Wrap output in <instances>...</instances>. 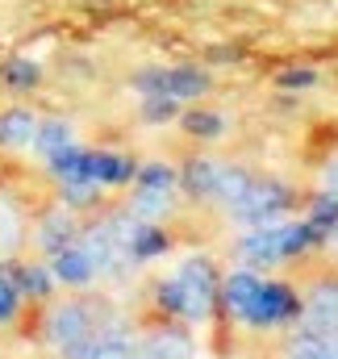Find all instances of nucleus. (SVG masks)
Returning <instances> with one entry per match:
<instances>
[{"mask_svg":"<svg viewBox=\"0 0 338 359\" xmlns=\"http://www.w3.org/2000/svg\"><path fill=\"white\" fill-rule=\"evenodd\" d=\"M130 226H134V213H109V217H100V222H92V226L80 230V243L88 247V255H92V264H96L100 276H113L126 264H134L130 247H126Z\"/></svg>","mask_w":338,"mask_h":359,"instance_id":"nucleus-1","label":"nucleus"},{"mask_svg":"<svg viewBox=\"0 0 338 359\" xmlns=\"http://www.w3.org/2000/svg\"><path fill=\"white\" fill-rule=\"evenodd\" d=\"M104 322H109V313H100V309L88 305V301H59V305L46 313V343H50L59 355H67V351H76L80 343H88Z\"/></svg>","mask_w":338,"mask_h":359,"instance_id":"nucleus-2","label":"nucleus"},{"mask_svg":"<svg viewBox=\"0 0 338 359\" xmlns=\"http://www.w3.org/2000/svg\"><path fill=\"white\" fill-rule=\"evenodd\" d=\"M234 318H243L247 326H284V322L301 318V297H297L288 284L259 280V288L251 292V301H247Z\"/></svg>","mask_w":338,"mask_h":359,"instance_id":"nucleus-3","label":"nucleus"},{"mask_svg":"<svg viewBox=\"0 0 338 359\" xmlns=\"http://www.w3.org/2000/svg\"><path fill=\"white\" fill-rule=\"evenodd\" d=\"M288 188L284 184H276V180H255L251 188H247V196L234 205V217L238 222H247V226H271L284 209H288Z\"/></svg>","mask_w":338,"mask_h":359,"instance_id":"nucleus-4","label":"nucleus"},{"mask_svg":"<svg viewBox=\"0 0 338 359\" xmlns=\"http://www.w3.org/2000/svg\"><path fill=\"white\" fill-rule=\"evenodd\" d=\"M80 217H76V209H67V205H59V209H50V213H42L38 217V226H34V247H38V255H59L63 247H72L76 238H80Z\"/></svg>","mask_w":338,"mask_h":359,"instance_id":"nucleus-5","label":"nucleus"},{"mask_svg":"<svg viewBox=\"0 0 338 359\" xmlns=\"http://www.w3.org/2000/svg\"><path fill=\"white\" fill-rule=\"evenodd\" d=\"M155 305H159L168 318H175V322H205L209 309H213V305H205L180 276H163V280L155 284Z\"/></svg>","mask_w":338,"mask_h":359,"instance_id":"nucleus-6","label":"nucleus"},{"mask_svg":"<svg viewBox=\"0 0 338 359\" xmlns=\"http://www.w3.org/2000/svg\"><path fill=\"white\" fill-rule=\"evenodd\" d=\"M301 318H305V330L338 334V280H322V284L301 301Z\"/></svg>","mask_w":338,"mask_h":359,"instance_id":"nucleus-7","label":"nucleus"},{"mask_svg":"<svg viewBox=\"0 0 338 359\" xmlns=\"http://www.w3.org/2000/svg\"><path fill=\"white\" fill-rule=\"evenodd\" d=\"M50 271H55V280H59L63 288H88V284L100 276L80 238H76L72 247H63L59 255H50Z\"/></svg>","mask_w":338,"mask_h":359,"instance_id":"nucleus-8","label":"nucleus"},{"mask_svg":"<svg viewBox=\"0 0 338 359\" xmlns=\"http://www.w3.org/2000/svg\"><path fill=\"white\" fill-rule=\"evenodd\" d=\"M38 113L17 104V109H4L0 113V147L4 151H29L34 147V134H38Z\"/></svg>","mask_w":338,"mask_h":359,"instance_id":"nucleus-9","label":"nucleus"},{"mask_svg":"<svg viewBox=\"0 0 338 359\" xmlns=\"http://www.w3.org/2000/svg\"><path fill=\"white\" fill-rule=\"evenodd\" d=\"M126 247H130V259H134V264H147V259H159V255H168L171 238H168V230H163L159 222H138V217H134Z\"/></svg>","mask_w":338,"mask_h":359,"instance_id":"nucleus-10","label":"nucleus"},{"mask_svg":"<svg viewBox=\"0 0 338 359\" xmlns=\"http://www.w3.org/2000/svg\"><path fill=\"white\" fill-rule=\"evenodd\" d=\"M238 251H243V259H247L251 268H271V264H280V259H284V251H280V222L255 226V234H247V238L238 243Z\"/></svg>","mask_w":338,"mask_h":359,"instance_id":"nucleus-11","label":"nucleus"},{"mask_svg":"<svg viewBox=\"0 0 338 359\" xmlns=\"http://www.w3.org/2000/svg\"><path fill=\"white\" fill-rule=\"evenodd\" d=\"M205 305H213L217 297H222V280H217V268H213V259H205V255H188L184 264H180V271H175Z\"/></svg>","mask_w":338,"mask_h":359,"instance_id":"nucleus-12","label":"nucleus"},{"mask_svg":"<svg viewBox=\"0 0 338 359\" xmlns=\"http://www.w3.org/2000/svg\"><path fill=\"white\" fill-rule=\"evenodd\" d=\"M67 147H76V126H72L67 117H42L29 151H38L42 159H55V155L67 151Z\"/></svg>","mask_w":338,"mask_h":359,"instance_id":"nucleus-13","label":"nucleus"},{"mask_svg":"<svg viewBox=\"0 0 338 359\" xmlns=\"http://www.w3.org/2000/svg\"><path fill=\"white\" fill-rule=\"evenodd\" d=\"M0 88L4 92H34L42 88V63L29 55H8L0 63Z\"/></svg>","mask_w":338,"mask_h":359,"instance_id":"nucleus-14","label":"nucleus"},{"mask_svg":"<svg viewBox=\"0 0 338 359\" xmlns=\"http://www.w3.org/2000/svg\"><path fill=\"white\" fill-rule=\"evenodd\" d=\"M8 271H13L21 297H29V301H46L55 292V284H59L50 264H8Z\"/></svg>","mask_w":338,"mask_h":359,"instance_id":"nucleus-15","label":"nucleus"},{"mask_svg":"<svg viewBox=\"0 0 338 359\" xmlns=\"http://www.w3.org/2000/svg\"><path fill=\"white\" fill-rule=\"evenodd\" d=\"M209 88H213V80H209L205 67H188V63L168 67V96L171 100H201Z\"/></svg>","mask_w":338,"mask_h":359,"instance_id":"nucleus-16","label":"nucleus"},{"mask_svg":"<svg viewBox=\"0 0 338 359\" xmlns=\"http://www.w3.org/2000/svg\"><path fill=\"white\" fill-rule=\"evenodd\" d=\"M217 172H222V163H217V159L196 155V159H188V163L180 168V188H184L188 196H213Z\"/></svg>","mask_w":338,"mask_h":359,"instance_id":"nucleus-17","label":"nucleus"},{"mask_svg":"<svg viewBox=\"0 0 338 359\" xmlns=\"http://www.w3.org/2000/svg\"><path fill=\"white\" fill-rule=\"evenodd\" d=\"M180 126H184L192 138L209 142V138H222V130H226V117H222L217 109H188V113H180Z\"/></svg>","mask_w":338,"mask_h":359,"instance_id":"nucleus-18","label":"nucleus"},{"mask_svg":"<svg viewBox=\"0 0 338 359\" xmlns=\"http://www.w3.org/2000/svg\"><path fill=\"white\" fill-rule=\"evenodd\" d=\"M251 184H255L251 172H243V168H222V172H217V184H213V196H217L222 205H230V209H234V205L247 196V188H251Z\"/></svg>","mask_w":338,"mask_h":359,"instance_id":"nucleus-19","label":"nucleus"},{"mask_svg":"<svg viewBox=\"0 0 338 359\" xmlns=\"http://www.w3.org/2000/svg\"><path fill=\"white\" fill-rule=\"evenodd\" d=\"M134 188H147V192H175V188H180V172H175L171 163H138Z\"/></svg>","mask_w":338,"mask_h":359,"instance_id":"nucleus-20","label":"nucleus"},{"mask_svg":"<svg viewBox=\"0 0 338 359\" xmlns=\"http://www.w3.org/2000/svg\"><path fill=\"white\" fill-rule=\"evenodd\" d=\"M292 359H338V334L305 330V334L292 343Z\"/></svg>","mask_w":338,"mask_h":359,"instance_id":"nucleus-21","label":"nucleus"},{"mask_svg":"<svg viewBox=\"0 0 338 359\" xmlns=\"http://www.w3.org/2000/svg\"><path fill=\"white\" fill-rule=\"evenodd\" d=\"M100 192H104V188H96L92 180H59V196H63V205L76 209V213H80V209H92V205L100 201Z\"/></svg>","mask_w":338,"mask_h":359,"instance_id":"nucleus-22","label":"nucleus"},{"mask_svg":"<svg viewBox=\"0 0 338 359\" xmlns=\"http://www.w3.org/2000/svg\"><path fill=\"white\" fill-rule=\"evenodd\" d=\"M171 205V192H147V188H134V201H130V213L138 222H159Z\"/></svg>","mask_w":338,"mask_h":359,"instance_id":"nucleus-23","label":"nucleus"},{"mask_svg":"<svg viewBox=\"0 0 338 359\" xmlns=\"http://www.w3.org/2000/svg\"><path fill=\"white\" fill-rule=\"evenodd\" d=\"M21 288H17V280H13V271H8V264L0 268V326H8L13 318H17V309H21Z\"/></svg>","mask_w":338,"mask_h":359,"instance_id":"nucleus-24","label":"nucleus"},{"mask_svg":"<svg viewBox=\"0 0 338 359\" xmlns=\"http://www.w3.org/2000/svg\"><path fill=\"white\" fill-rule=\"evenodd\" d=\"M138 117H142L147 126H168V121L180 117V100H171V96H147Z\"/></svg>","mask_w":338,"mask_h":359,"instance_id":"nucleus-25","label":"nucleus"},{"mask_svg":"<svg viewBox=\"0 0 338 359\" xmlns=\"http://www.w3.org/2000/svg\"><path fill=\"white\" fill-rule=\"evenodd\" d=\"M21 243V213L8 196H0V251H13Z\"/></svg>","mask_w":338,"mask_h":359,"instance_id":"nucleus-26","label":"nucleus"},{"mask_svg":"<svg viewBox=\"0 0 338 359\" xmlns=\"http://www.w3.org/2000/svg\"><path fill=\"white\" fill-rule=\"evenodd\" d=\"M305 222H309L313 230H322V234H326V230H334V226H338V196H334V192L318 196V201H313V213H309Z\"/></svg>","mask_w":338,"mask_h":359,"instance_id":"nucleus-27","label":"nucleus"},{"mask_svg":"<svg viewBox=\"0 0 338 359\" xmlns=\"http://www.w3.org/2000/svg\"><path fill=\"white\" fill-rule=\"evenodd\" d=\"M318 80H322V72H318V67H284V72L276 76V84H280V88H292V92L313 88Z\"/></svg>","mask_w":338,"mask_h":359,"instance_id":"nucleus-28","label":"nucleus"},{"mask_svg":"<svg viewBox=\"0 0 338 359\" xmlns=\"http://www.w3.org/2000/svg\"><path fill=\"white\" fill-rule=\"evenodd\" d=\"M322 184H326V192H334V196H338V159H334V163H326V172H322Z\"/></svg>","mask_w":338,"mask_h":359,"instance_id":"nucleus-29","label":"nucleus"}]
</instances>
